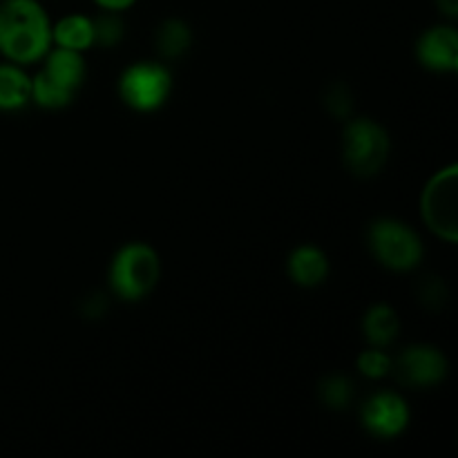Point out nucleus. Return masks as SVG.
Returning a JSON list of instances; mask_svg holds the SVG:
<instances>
[{
	"label": "nucleus",
	"mask_w": 458,
	"mask_h": 458,
	"mask_svg": "<svg viewBox=\"0 0 458 458\" xmlns=\"http://www.w3.org/2000/svg\"><path fill=\"white\" fill-rule=\"evenodd\" d=\"M52 49V18L38 0H0V56L36 65Z\"/></svg>",
	"instance_id": "f257e3e1"
},
{
	"label": "nucleus",
	"mask_w": 458,
	"mask_h": 458,
	"mask_svg": "<svg viewBox=\"0 0 458 458\" xmlns=\"http://www.w3.org/2000/svg\"><path fill=\"white\" fill-rule=\"evenodd\" d=\"M161 280V258L146 242L123 244L107 268V284L121 302H141Z\"/></svg>",
	"instance_id": "f03ea898"
},
{
	"label": "nucleus",
	"mask_w": 458,
	"mask_h": 458,
	"mask_svg": "<svg viewBox=\"0 0 458 458\" xmlns=\"http://www.w3.org/2000/svg\"><path fill=\"white\" fill-rule=\"evenodd\" d=\"M367 246L376 262L392 273L416 271L423 262L425 246L410 224L394 217L376 219L367 233Z\"/></svg>",
	"instance_id": "7ed1b4c3"
},
{
	"label": "nucleus",
	"mask_w": 458,
	"mask_h": 458,
	"mask_svg": "<svg viewBox=\"0 0 458 458\" xmlns=\"http://www.w3.org/2000/svg\"><path fill=\"white\" fill-rule=\"evenodd\" d=\"M420 219L425 228L445 244L458 242V165L437 170L420 191Z\"/></svg>",
	"instance_id": "20e7f679"
},
{
	"label": "nucleus",
	"mask_w": 458,
	"mask_h": 458,
	"mask_svg": "<svg viewBox=\"0 0 458 458\" xmlns=\"http://www.w3.org/2000/svg\"><path fill=\"white\" fill-rule=\"evenodd\" d=\"M392 152L389 132L374 119H347L343 132V161L356 177H376Z\"/></svg>",
	"instance_id": "39448f33"
},
{
	"label": "nucleus",
	"mask_w": 458,
	"mask_h": 458,
	"mask_svg": "<svg viewBox=\"0 0 458 458\" xmlns=\"http://www.w3.org/2000/svg\"><path fill=\"white\" fill-rule=\"evenodd\" d=\"M123 106L139 114L161 110L173 94V74L164 63L139 61L125 67L116 85Z\"/></svg>",
	"instance_id": "423d86ee"
},
{
	"label": "nucleus",
	"mask_w": 458,
	"mask_h": 458,
	"mask_svg": "<svg viewBox=\"0 0 458 458\" xmlns=\"http://www.w3.org/2000/svg\"><path fill=\"white\" fill-rule=\"evenodd\" d=\"M410 423V405L396 392H376L360 407L362 429L378 441H392V438L403 437Z\"/></svg>",
	"instance_id": "0eeeda50"
},
{
	"label": "nucleus",
	"mask_w": 458,
	"mask_h": 458,
	"mask_svg": "<svg viewBox=\"0 0 458 458\" xmlns=\"http://www.w3.org/2000/svg\"><path fill=\"white\" fill-rule=\"evenodd\" d=\"M398 380L414 389H429L441 385L450 374V362L441 349L432 344H411L394 360Z\"/></svg>",
	"instance_id": "6e6552de"
},
{
	"label": "nucleus",
	"mask_w": 458,
	"mask_h": 458,
	"mask_svg": "<svg viewBox=\"0 0 458 458\" xmlns=\"http://www.w3.org/2000/svg\"><path fill=\"white\" fill-rule=\"evenodd\" d=\"M416 61L434 74H454L458 70V31L454 25H434L416 40Z\"/></svg>",
	"instance_id": "1a4fd4ad"
},
{
	"label": "nucleus",
	"mask_w": 458,
	"mask_h": 458,
	"mask_svg": "<svg viewBox=\"0 0 458 458\" xmlns=\"http://www.w3.org/2000/svg\"><path fill=\"white\" fill-rule=\"evenodd\" d=\"M40 63H43V67L38 70L40 74L52 81V83H56L58 88L72 92L74 97L83 88L85 79H88L85 56L81 52H74V49L52 47Z\"/></svg>",
	"instance_id": "9d476101"
},
{
	"label": "nucleus",
	"mask_w": 458,
	"mask_h": 458,
	"mask_svg": "<svg viewBox=\"0 0 458 458\" xmlns=\"http://www.w3.org/2000/svg\"><path fill=\"white\" fill-rule=\"evenodd\" d=\"M329 258L325 250L316 244H302L291 250L286 259V273L289 280L300 289H318L329 277Z\"/></svg>",
	"instance_id": "9b49d317"
},
{
	"label": "nucleus",
	"mask_w": 458,
	"mask_h": 458,
	"mask_svg": "<svg viewBox=\"0 0 458 458\" xmlns=\"http://www.w3.org/2000/svg\"><path fill=\"white\" fill-rule=\"evenodd\" d=\"M31 103V74L16 63L0 61V112H18Z\"/></svg>",
	"instance_id": "f8f14e48"
},
{
	"label": "nucleus",
	"mask_w": 458,
	"mask_h": 458,
	"mask_svg": "<svg viewBox=\"0 0 458 458\" xmlns=\"http://www.w3.org/2000/svg\"><path fill=\"white\" fill-rule=\"evenodd\" d=\"M362 338L369 347L387 349L396 343L401 334V318L389 304H374L362 316Z\"/></svg>",
	"instance_id": "ddd939ff"
},
{
	"label": "nucleus",
	"mask_w": 458,
	"mask_h": 458,
	"mask_svg": "<svg viewBox=\"0 0 458 458\" xmlns=\"http://www.w3.org/2000/svg\"><path fill=\"white\" fill-rule=\"evenodd\" d=\"M52 47L85 54L94 47V21L85 13H67L52 22Z\"/></svg>",
	"instance_id": "4468645a"
},
{
	"label": "nucleus",
	"mask_w": 458,
	"mask_h": 458,
	"mask_svg": "<svg viewBox=\"0 0 458 458\" xmlns=\"http://www.w3.org/2000/svg\"><path fill=\"white\" fill-rule=\"evenodd\" d=\"M192 45V30L182 18H165L155 31V47L165 61L186 56Z\"/></svg>",
	"instance_id": "2eb2a0df"
},
{
	"label": "nucleus",
	"mask_w": 458,
	"mask_h": 458,
	"mask_svg": "<svg viewBox=\"0 0 458 458\" xmlns=\"http://www.w3.org/2000/svg\"><path fill=\"white\" fill-rule=\"evenodd\" d=\"M318 394H320V401L325 403V407L334 411H344L353 403V394L356 392H353V383L347 376L334 374L322 380Z\"/></svg>",
	"instance_id": "dca6fc26"
},
{
	"label": "nucleus",
	"mask_w": 458,
	"mask_h": 458,
	"mask_svg": "<svg viewBox=\"0 0 458 458\" xmlns=\"http://www.w3.org/2000/svg\"><path fill=\"white\" fill-rule=\"evenodd\" d=\"M94 21V47L112 49L125 38V22L119 12H101Z\"/></svg>",
	"instance_id": "f3484780"
},
{
	"label": "nucleus",
	"mask_w": 458,
	"mask_h": 458,
	"mask_svg": "<svg viewBox=\"0 0 458 458\" xmlns=\"http://www.w3.org/2000/svg\"><path fill=\"white\" fill-rule=\"evenodd\" d=\"M356 369L362 378L367 380H383L394 371V358L389 356L385 349L367 347L365 352L358 356Z\"/></svg>",
	"instance_id": "a211bd4d"
},
{
	"label": "nucleus",
	"mask_w": 458,
	"mask_h": 458,
	"mask_svg": "<svg viewBox=\"0 0 458 458\" xmlns=\"http://www.w3.org/2000/svg\"><path fill=\"white\" fill-rule=\"evenodd\" d=\"M325 103H327V107H329L331 114L338 116V119H349V116H352L353 97H352V92H349L347 85H343V83L331 85Z\"/></svg>",
	"instance_id": "6ab92c4d"
},
{
	"label": "nucleus",
	"mask_w": 458,
	"mask_h": 458,
	"mask_svg": "<svg viewBox=\"0 0 458 458\" xmlns=\"http://www.w3.org/2000/svg\"><path fill=\"white\" fill-rule=\"evenodd\" d=\"M445 300H447V289L438 277H432V280H428L423 286H420V302H423L425 307L438 309Z\"/></svg>",
	"instance_id": "aec40b11"
},
{
	"label": "nucleus",
	"mask_w": 458,
	"mask_h": 458,
	"mask_svg": "<svg viewBox=\"0 0 458 458\" xmlns=\"http://www.w3.org/2000/svg\"><path fill=\"white\" fill-rule=\"evenodd\" d=\"M92 3L97 4V7L101 9V12H119V13H123L125 9L132 7V4L137 3V0H92Z\"/></svg>",
	"instance_id": "412c9836"
},
{
	"label": "nucleus",
	"mask_w": 458,
	"mask_h": 458,
	"mask_svg": "<svg viewBox=\"0 0 458 458\" xmlns=\"http://www.w3.org/2000/svg\"><path fill=\"white\" fill-rule=\"evenodd\" d=\"M437 9L445 18L454 21V18L458 16V0H437Z\"/></svg>",
	"instance_id": "4be33fe9"
}]
</instances>
